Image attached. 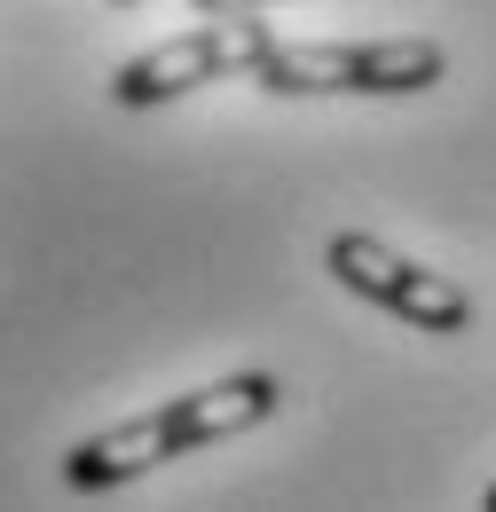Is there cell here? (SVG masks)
Returning a JSON list of instances; mask_svg holds the SVG:
<instances>
[{"label": "cell", "instance_id": "1", "mask_svg": "<svg viewBox=\"0 0 496 512\" xmlns=\"http://www.w3.org/2000/svg\"><path fill=\"white\" fill-rule=\"evenodd\" d=\"M441 40H276L252 87L268 95H418L441 87Z\"/></svg>", "mask_w": 496, "mask_h": 512}, {"label": "cell", "instance_id": "2", "mask_svg": "<svg viewBox=\"0 0 496 512\" xmlns=\"http://www.w3.org/2000/svg\"><path fill=\"white\" fill-rule=\"evenodd\" d=\"M323 268L355 292V300H371V308H386V316L418 323V331H465L473 323V300L449 284V276H434V268H418L410 253H394V245H378V237H363V229H339L331 245H323Z\"/></svg>", "mask_w": 496, "mask_h": 512}, {"label": "cell", "instance_id": "3", "mask_svg": "<svg viewBox=\"0 0 496 512\" xmlns=\"http://www.w3.org/2000/svg\"><path fill=\"white\" fill-rule=\"evenodd\" d=\"M268 24H197L182 40H166V48H150V56H134V64L111 71V103L119 111H158V103H174L189 87H205V79H229V71H260L268 64Z\"/></svg>", "mask_w": 496, "mask_h": 512}, {"label": "cell", "instance_id": "4", "mask_svg": "<svg viewBox=\"0 0 496 512\" xmlns=\"http://www.w3.org/2000/svg\"><path fill=\"white\" fill-rule=\"evenodd\" d=\"M276 410V379L268 371H237V379H213L182 394V402H166V434H174V457L182 449H205V442H229V434H245Z\"/></svg>", "mask_w": 496, "mask_h": 512}, {"label": "cell", "instance_id": "5", "mask_svg": "<svg viewBox=\"0 0 496 512\" xmlns=\"http://www.w3.org/2000/svg\"><path fill=\"white\" fill-rule=\"evenodd\" d=\"M174 457V434H166V410H142V418H126V426H103L95 442H79L63 457V481L71 489H119L134 473H150V465H166Z\"/></svg>", "mask_w": 496, "mask_h": 512}, {"label": "cell", "instance_id": "6", "mask_svg": "<svg viewBox=\"0 0 496 512\" xmlns=\"http://www.w3.org/2000/svg\"><path fill=\"white\" fill-rule=\"evenodd\" d=\"M189 8H205V16H221V24H237L252 8H268V0H189Z\"/></svg>", "mask_w": 496, "mask_h": 512}, {"label": "cell", "instance_id": "7", "mask_svg": "<svg viewBox=\"0 0 496 512\" xmlns=\"http://www.w3.org/2000/svg\"><path fill=\"white\" fill-rule=\"evenodd\" d=\"M111 8H134V0H111Z\"/></svg>", "mask_w": 496, "mask_h": 512}, {"label": "cell", "instance_id": "8", "mask_svg": "<svg viewBox=\"0 0 496 512\" xmlns=\"http://www.w3.org/2000/svg\"><path fill=\"white\" fill-rule=\"evenodd\" d=\"M489 512H496V489H489Z\"/></svg>", "mask_w": 496, "mask_h": 512}]
</instances>
